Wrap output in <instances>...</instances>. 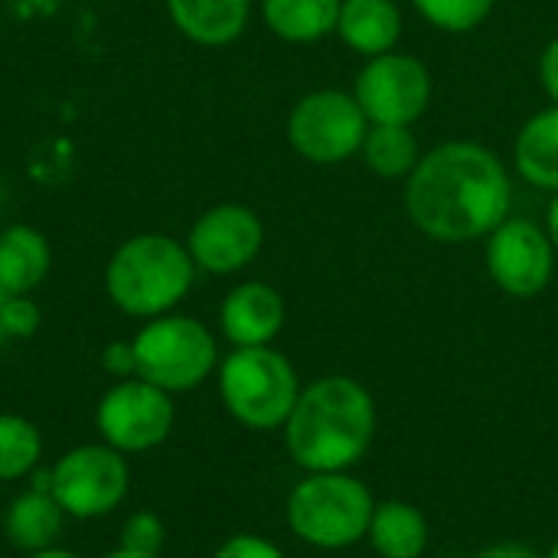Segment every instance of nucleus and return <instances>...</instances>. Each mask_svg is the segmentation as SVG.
Segmentation results:
<instances>
[{
    "mask_svg": "<svg viewBox=\"0 0 558 558\" xmlns=\"http://www.w3.org/2000/svg\"><path fill=\"white\" fill-rule=\"evenodd\" d=\"M366 539L379 558H422L428 549V520L412 504L386 500L376 504Z\"/></svg>",
    "mask_w": 558,
    "mask_h": 558,
    "instance_id": "19",
    "label": "nucleus"
},
{
    "mask_svg": "<svg viewBox=\"0 0 558 558\" xmlns=\"http://www.w3.org/2000/svg\"><path fill=\"white\" fill-rule=\"evenodd\" d=\"M7 298H10V294L0 288V320H3V304H7ZM0 340H3V327H0Z\"/></svg>",
    "mask_w": 558,
    "mask_h": 558,
    "instance_id": "33",
    "label": "nucleus"
},
{
    "mask_svg": "<svg viewBox=\"0 0 558 558\" xmlns=\"http://www.w3.org/2000/svg\"><path fill=\"white\" fill-rule=\"evenodd\" d=\"M167 543V530L163 520L150 510H141L134 517H128L124 530H121V546L131 553H144V556H160Z\"/></svg>",
    "mask_w": 558,
    "mask_h": 558,
    "instance_id": "24",
    "label": "nucleus"
},
{
    "mask_svg": "<svg viewBox=\"0 0 558 558\" xmlns=\"http://www.w3.org/2000/svg\"><path fill=\"white\" fill-rule=\"evenodd\" d=\"M43 324V314L29 294H10L3 304V340H29Z\"/></svg>",
    "mask_w": 558,
    "mask_h": 558,
    "instance_id": "25",
    "label": "nucleus"
},
{
    "mask_svg": "<svg viewBox=\"0 0 558 558\" xmlns=\"http://www.w3.org/2000/svg\"><path fill=\"white\" fill-rule=\"evenodd\" d=\"M343 0H262L265 26L284 43H317L337 33Z\"/></svg>",
    "mask_w": 558,
    "mask_h": 558,
    "instance_id": "20",
    "label": "nucleus"
},
{
    "mask_svg": "<svg viewBox=\"0 0 558 558\" xmlns=\"http://www.w3.org/2000/svg\"><path fill=\"white\" fill-rule=\"evenodd\" d=\"M219 396L226 412L252 428H284L301 396L298 369L275 347H235L219 363Z\"/></svg>",
    "mask_w": 558,
    "mask_h": 558,
    "instance_id": "4",
    "label": "nucleus"
},
{
    "mask_svg": "<svg viewBox=\"0 0 558 558\" xmlns=\"http://www.w3.org/2000/svg\"><path fill=\"white\" fill-rule=\"evenodd\" d=\"M432 72L418 56L409 52H383L366 59L356 75L353 95L366 111L369 124H405L412 128L425 118L432 105Z\"/></svg>",
    "mask_w": 558,
    "mask_h": 558,
    "instance_id": "10",
    "label": "nucleus"
},
{
    "mask_svg": "<svg viewBox=\"0 0 558 558\" xmlns=\"http://www.w3.org/2000/svg\"><path fill=\"white\" fill-rule=\"evenodd\" d=\"M376 500L369 487L347 471L307 474L288 494V526L314 549H347L366 539Z\"/></svg>",
    "mask_w": 558,
    "mask_h": 558,
    "instance_id": "5",
    "label": "nucleus"
},
{
    "mask_svg": "<svg viewBox=\"0 0 558 558\" xmlns=\"http://www.w3.org/2000/svg\"><path fill=\"white\" fill-rule=\"evenodd\" d=\"M43 435L23 415H0V481H23L39 468Z\"/></svg>",
    "mask_w": 558,
    "mask_h": 558,
    "instance_id": "22",
    "label": "nucleus"
},
{
    "mask_svg": "<svg viewBox=\"0 0 558 558\" xmlns=\"http://www.w3.org/2000/svg\"><path fill=\"white\" fill-rule=\"evenodd\" d=\"M284 298L268 281L235 284L219 307L222 337L232 347H271L284 327Z\"/></svg>",
    "mask_w": 558,
    "mask_h": 558,
    "instance_id": "13",
    "label": "nucleus"
},
{
    "mask_svg": "<svg viewBox=\"0 0 558 558\" xmlns=\"http://www.w3.org/2000/svg\"><path fill=\"white\" fill-rule=\"evenodd\" d=\"M265 245V222L245 203H216L196 216L186 235V248L196 271L235 275L248 268Z\"/></svg>",
    "mask_w": 558,
    "mask_h": 558,
    "instance_id": "12",
    "label": "nucleus"
},
{
    "mask_svg": "<svg viewBox=\"0 0 558 558\" xmlns=\"http://www.w3.org/2000/svg\"><path fill=\"white\" fill-rule=\"evenodd\" d=\"M131 347H134V376L170 396L203 386L219 366V347L213 330L203 320L173 311L144 320Z\"/></svg>",
    "mask_w": 558,
    "mask_h": 558,
    "instance_id": "6",
    "label": "nucleus"
},
{
    "mask_svg": "<svg viewBox=\"0 0 558 558\" xmlns=\"http://www.w3.org/2000/svg\"><path fill=\"white\" fill-rule=\"evenodd\" d=\"M556 245L546 226L507 216L490 235L484 248L490 281L510 298H536L549 288L556 275Z\"/></svg>",
    "mask_w": 558,
    "mask_h": 558,
    "instance_id": "11",
    "label": "nucleus"
},
{
    "mask_svg": "<svg viewBox=\"0 0 558 558\" xmlns=\"http://www.w3.org/2000/svg\"><path fill=\"white\" fill-rule=\"evenodd\" d=\"M213 558H284V553H281L275 543L262 539V536L239 533V536L226 539V543L216 549V556Z\"/></svg>",
    "mask_w": 558,
    "mask_h": 558,
    "instance_id": "26",
    "label": "nucleus"
},
{
    "mask_svg": "<svg viewBox=\"0 0 558 558\" xmlns=\"http://www.w3.org/2000/svg\"><path fill=\"white\" fill-rule=\"evenodd\" d=\"M477 558H546L543 553H536L526 543H497L490 549H484Z\"/></svg>",
    "mask_w": 558,
    "mask_h": 558,
    "instance_id": "29",
    "label": "nucleus"
},
{
    "mask_svg": "<svg viewBox=\"0 0 558 558\" xmlns=\"http://www.w3.org/2000/svg\"><path fill=\"white\" fill-rule=\"evenodd\" d=\"M337 36L366 59L392 52L402 39V10L396 0H343Z\"/></svg>",
    "mask_w": 558,
    "mask_h": 558,
    "instance_id": "15",
    "label": "nucleus"
},
{
    "mask_svg": "<svg viewBox=\"0 0 558 558\" xmlns=\"http://www.w3.org/2000/svg\"><path fill=\"white\" fill-rule=\"evenodd\" d=\"M101 369L114 379H131L134 376V347L131 340H114L101 350Z\"/></svg>",
    "mask_w": 558,
    "mask_h": 558,
    "instance_id": "27",
    "label": "nucleus"
},
{
    "mask_svg": "<svg viewBox=\"0 0 558 558\" xmlns=\"http://www.w3.org/2000/svg\"><path fill=\"white\" fill-rule=\"evenodd\" d=\"M539 82L549 95V101L558 105V36L546 43V49L539 52Z\"/></svg>",
    "mask_w": 558,
    "mask_h": 558,
    "instance_id": "28",
    "label": "nucleus"
},
{
    "mask_svg": "<svg viewBox=\"0 0 558 558\" xmlns=\"http://www.w3.org/2000/svg\"><path fill=\"white\" fill-rule=\"evenodd\" d=\"M360 160L369 173L383 180H409V173L422 160V144L405 124H369L360 147Z\"/></svg>",
    "mask_w": 558,
    "mask_h": 558,
    "instance_id": "21",
    "label": "nucleus"
},
{
    "mask_svg": "<svg viewBox=\"0 0 558 558\" xmlns=\"http://www.w3.org/2000/svg\"><path fill=\"white\" fill-rule=\"evenodd\" d=\"M170 23L196 46L235 43L252 16V0H167Z\"/></svg>",
    "mask_w": 558,
    "mask_h": 558,
    "instance_id": "14",
    "label": "nucleus"
},
{
    "mask_svg": "<svg viewBox=\"0 0 558 558\" xmlns=\"http://www.w3.org/2000/svg\"><path fill=\"white\" fill-rule=\"evenodd\" d=\"M497 0H412L422 20L441 33H474L494 10Z\"/></svg>",
    "mask_w": 558,
    "mask_h": 558,
    "instance_id": "23",
    "label": "nucleus"
},
{
    "mask_svg": "<svg viewBox=\"0 0 558 558\" xmlns=\"http://www.w3.org/2000/svg\"><path fill=\"white\" fill-rule=\"evenodd\" d=\"M105 558H160V556H144V553H131V549H124V546H118L114 553H108Z\"/></svg>",
    "mask_w": 558,
    "mask_h": 558,
    "instance_id": "32",
    "label": "nucleus"
},
{
    "mask_svg": "<svg viewBox=\"0 0 558 558\" xmlns=\"http://www.w3.org/2000/svg\"><path fill=\"white\" fill-rule=\"evenodd\" d=\"M376 438V402L350 376H324L301 389L284 422V445L307 474L350 471Z\"/></svg>",
    "mask_w": 558,
    "mask_h": 558,
    "instance_id": "2",
    "label": "nucleus"
},
{
    "mask_svg": "<svg viewBox=\"0 0 558 558\" xmlns=\"http://www.w3.org/2000/svg\"><path fill=\"white\" fill-rule=\"evenodd\" d=\"M546 232H549V239H553L558 252V193H553V203L546 209Z\"/></svg>",
    "mask_w": 558,
    "mask_h": 558,
    "instance_id": "30",
    "label": "nucleus"
},
{
    "mask_svg": "<svg viewBox=\"0 0 558 558\" xmlns=\"http://www.w3.org/2000/svg\"><path fill=\"white\" fill-rule=\"evenodd\" d=\"M369 118L356 95L340 88H317L294 101L288 111V144L298 157L317 167H337L360 154Z\"/></svg>",
    "mask_w": 558,
    "mask_h": 558,
    "instance_id": "7",
    "label": "nucleus"
},
{
    "mask_svg": "<svg viewBox=\"0 0 558 558\" xmlns=\"http://www.w3.org/2000/svg\"><path fill=\"white\" fill-rule=\"evenodd\" d=\"M546 558H558V543H556V546H553V553H549V556H546Z\"/></svg>",
    "mask_w": 558,
    "mask_h": 558,
    "instance_id": "34",
    "label": "nucleus"
},
{
    "mask_svg": "<svg viewBox=\"0 0 558 558\" xmlns=\"http://www.w3.org/2000/svg\"><path fill=\"white\" fill-rule=\"evenodd\" d=\"M177 409L170 392L131 376L118 379L98 402L95 425L105 445L121 454H141L163 445L173 432Z\"/></svg>",
    "mask_w": 558,
    "mask_h": 558,
    "instance_id": "9",
    "label": "nucleus"
},
{
    "mask_svg": "<svg viewBox=\"0 0 558 558\" xmlns=\"http://www.w3.org/2000/svg\"><path fill=\"white\" fill-rule=\"evenodd\" d=\"M49 494L65 517L98 520L114 513L131 487V468L111 445H78L65 451L52 468Z\"/></svg>",
    "mask_w": 558,
    "mask_h": 558,
    "instance_id": "8",
    "label": "nucleus"
},
{
    "mask_svg": "<svg viewBox=\"0 0 558 558\" xmlns=\"http://www.w3.org/2000/svg\"><path fill=\"white\" fill-rule=\"evenodd\" d=\"M513 163L530 186L558 193V105L523 121L513 141Z\"/></svg>",
    "mask_w": 558,
    "mask_h": 558,
    "instance_id": "17",
    "label": "nucleus"
},
{
    "mask_svg": "<svg viewBox=\"0 0 558 558\" xmlns=\"http://www.w3.org/2000/svg\"><path fill=\"white\" fill-rule=\"evenodd\" d=\"M196 262L186 242L167 232H137L124 239L105 265L111 304L137 320L170 314L193 288Z\"/></svg>",
    "mask_w": 558,
    "mask_h": 558,
    "instance_id": "3",
    "label": "nucleus"
},
{
    "mask_svg": "<svg viewBox=\"0 0 558 558\" xmlns=\"http://www.w3.org/2000/svg\"><path fill=\"white\" fill-rule=\"evenodd\" d=\"M23 558H78L69 549H59V546H49V549H39V553H23Z\"/></svg>",
    "mask_w": 558,
    "mask_h": 558,
    "instance_id": "31",
    "label": "nucleus"
},
{
    "mask_svg": "<svg viewBox=\"0 0 558 558\" xmlns=\"http://www.w3.org/2000/svg\"><path fill=\"white\" fill-rule=\"evenodd\" d=\"M62 507L56 504L52 494L46 490H26L20 497H13V504L7 507L3 517V533L10 539L13 549L20 553H39L56 546L59 533H62Z\"/></svg>",
    "mask_w": 558,
    "mask_h": 558,
    "instance_id": "18",
    "label": "nucleus"
},
{
    "mask_svg": "<svg viewBox=\"0 0 558 558\" xmlns=\"http://www.w3.org/2000/svg\"><path fill=\"white\" fill-rule=\"evenodd\" d=\"M510 173L477 141H445L422 154L409 173L402 203L412 226L445 245L487 239L510 216Z\"/></svg>",
    "mask_w": 558,
    "mask_h": 558,
    "instance_id": "1",
    "label": "nucleus"
},
{
    "mask_svg": "<svg viewBox=\"0 0 558 558\" xmlns=\"http://www.w3.org/2000/svg\"><path fill=\"white\" fill-rule=\"evenodd\" d=\"M52 268L49 239L26 222L0 229V288L7 294H33Z\"/></svg>",
    "mask_w": 558,
    "mask_h": 558,
    "instance_id": "16",
    "label": "nucleus"
}]
</instances>
